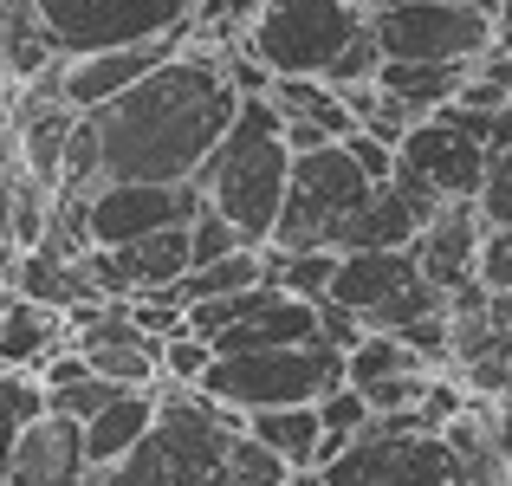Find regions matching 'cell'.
I'll list each match as a JSON object with an SVG mask.
<instances>
[{"instance_id": "cell-1", "label": "cell", "mask_w": 512, "mask_h": 486, "mask_svg": "<svg viewBox=\"0 0 512 486\" xmlns=\"http://www.w3.org/2000/svg\"><path fill=\"white\" fill-rule=\"evenodd\" d=\"M240 98L227 59L182 46L150 78L85 111L98 137V182H195L214 143L234 130Z\"/></svg>"}, {"instance_id": "cell-2", "label": "cell", "mask_w": 512, "mask_h": 486, "mask_svg": "<svg viewBox=\"0 0 512 486\" xmlns=\"http://www.w3.org/2000/svg\"><path fill=\"white\" fill-rule=\"evenodd\" d=\"M195 182L208 195V208H221L247 234V247L273 240L279 208H286V182H292V143H286V117L266 91L240 98L234 130L214 143V156L201 162Z\"/></svg>"}, {"instance_id": "cell-3", "label": "cell", "mask_w": 512, "mask_h": 486, "mask_svg": "<svg viewBox=\"0 0 512 486\" xmlns=\"http://www.w3.org/2000/svg\"><path fill=\"white\" fill-rule=\"evenodd\" d=\"M156 396H163L156 428L124 461L91 467L85 486H195V480H208V474L227 467V435L247 428V415L214 402V396H201V389H188V383H169V376H163Z\"/></svg>"}, {"instance_id": "cell-4", "label": "cell", "mask_w": 512, "mask_h": 486, "mask_svg": "<svg viewBox=\"0 0 512 486\" xmlns=\"http://www.w3.org/2000/svg\"><path fill=\"white\" fill-rule=\"evenodd\" d=\"M338 383H350V350L338 337H305V344H279V350H240V357H214L201 376V396L227 402V409L253 415V409H286V402H318Z\"/></svg>"}, {"instance_id": "cell-5", "label": "cell", "mask_w": 512, "mask_h": 486, "mask_svg": "<svg viewBox=\"0 0 512 486\" xmlns=\"http://www.w3.org/2000/svg\"><path fill=\"white\" fill-rule=\"evenodd\" d=\"M383 182L357 169V156L344 143H325V150H305L292 156V182H286V208H279V227L266 247L279 253H312V247H331L338 253V234L370 208V195Z\"/></svg>"}, {"instance_id": "cell-6", "label": "cell", "mask_w": 512, "mask_h": 486, "mask_svg": "<svg viewBox=\"0 0 512 486\" xmlns=\"http://www.w3.org/2000/svg\"><path fill=\"white\" fill-rule=\"evenodd\" d=\"M493 175V150L474 137L454 104H441L435 117H415V130L396 150V188L415 201L422 221H435L448 201H480Z\"/></svg>"}, {"instance_id": "cell-7", "label": "cell", "mask_w": 512, "mask_h": 486, "mask_svg": "<svg viewBox=\"0 0 512 486\" xmlns=\"http://www.w3.org/2000/svg\"><path fill=\"white\" fill-rule=\"evenodd\" d=\"M363 20L370 13L344 7V0H266L240 46L273 78H325L338 52L363 33Z\"/></svg>"}, {"instance_id": "cell-8", "label": "cell", "mask_w": 512, "mask_h": 486, "mask_svg": "<svg viewBox=\"0 0 512 486\" xmlns=\"http://www.w3.org/2000/svg\"><path fill=\"white\" fill-rule=\"evenodd\" d=\"M201 0H33L39 26H46L59 59H85L104 46H137V39H163L195 26Z\"/></svg>"}, {"instance_id": "cell-9", "label": "cell", "mask_w": 512, "mask_h": 486, "mask_svg": "<svg viewBox=\"0 0 512 486\" xmlns=\"http://www.w3.org/2000/svg\"><path fill=\"white\" fill-rule=\"evenodd\" d=\"M370 26L389 59H428L474 72L493 52V7H461V0H383Z\"/></svg>"}, {"instance_id": "cell-10", "label": "cell", "mask_w": 512, "mask_h": 486, "mask_svg": "<svg viewBox=\"0 0 512 486\" xmlns=\"http://www.w3.org/2000/svg\"><path fill=\"white\" fill-rule=\"evenodd\" d=\"M325 486H461L448 435H402L370 422L331 467H318Z\"/></svg>"}, {"instance_id": "cell-11", "label": "cell", "mask_w": 512, "mask_h": 486, "mask_svg": "<svg viewBox=\"0 0 512 486\" xmlns=\"http://www.w3.org/2000/svg\"><path fill=\"white\" fill-rule=\"evenodd\" d=\"M201 182H104L91 195V247H124V240L188 227L201 214Z\"/></svg>"}, {"instance_id": "cell-12", "label": "cell", "mask_w": 512, "mask_h": 486, "mask_svg": "<svg viewBox=\"0 0 512 486\" xmlns=\"http://www.w3.org/2000/svg\"><path fill=\"white\" fill-rule=\"evenodd\" d=\"M182 46H188V26L163 39H137V46H104V52H85V59H65V104L72 111H98L117 91H130L137 78H150L163 59H175Z\"/></svg>"}, {"instance_id": "cell-13", "label": "cell", "mask_w": 512, "mask_h": 486, "mask_svg": "<svg viewBox=\"0 0 512 486\" xmlns=\"http://www.w3.org/2000/svg\"><path fill=\"white\" fill-rule=\"evenodd\" d=\"M91 480V448H85V422L72 415H39L20 435L7 467V486H85Z\"/></svg>"}, {"instance_id": "cell-14", "label": "cell", "mask_w": 512, "mask_h": 486, "mask_svg": "<svg viewBox=\"0 0 512 486\" xmlns=\"http://www.w3.org/2000/svg\"><path fill=\"white\" fill-rule=\"evenodd\" d=\"M422 273V253L415 247H370V253H338V279H331V305H344V312L370 318L383 312L389 299H402V292L415 286Z\"/></svg>"}, {"instance_id": "cell-15", "label": "cell", "mask_w": 512, "mask_h": 486, "mask_svg": "<svg viewBox=\"0 0 512 486\" xmlns=\"http://www.w3.org/2000/svg\"><path fill=\"white\" fill-rule=\"evenodd\" d=\"M480 240H487V214H480V201H448V208L422 227V240H415L422 273L435 279L441 292L480 279Z\"/></svg>"}, {"instance_id": "cell-16", "label": "cell", "mask_w": 512, "mask_h": 486, "mask_svg": "<svg viewBox=\"0 0 512 486\" xmlns=\"http://www.w3.org/2000/svg\"><path fill=\"white\" fill-rule=\"evenodd\" d=\"M325 331V318H318V299H299V292L279 286L273 299L260 305V312H247L240 324H227L221 337H214V357H240V350H279V344H305V337Z\"/></svg>"}, {"instance_id": "cell-17", "label": "cell", "mask_w": 512, "mask_h": 486, "mask_svg": "<svg viewBox=\"0 0 512 486\" xmlns=\"http://www.w3.org/2000/svg\"><path fill=\"white\" fill-rule=\"evenodd\" d=\"M65 344H72V318L59 305H33L13 292V305L0 312V370H39Z\"/></svg>"}, {"instance_id": "cell-18", "label": "cell", "mask_w": 512, "mask_h": 486, "mask_svg": "<svg viewBox=\"0 0 512 486\" xmlns=\"http://www.w3.org/2000/svg\"><path fill=\"white\" fill-rule=\"evenodd\" d=\"M273 279V260H266V247H234V253H221V260H208V266H188L175 286L163 292H143V299H163V305H201V299H227V292H247V286H266Z\"/></svg>"}, {"instance_id": "cell-19", "label": "cell", "mask_w": 512, "mask_h": 486, "mask_svg": "<svg viewBox=\"0 0 512 486\" xmlns=\"http://www.w3.org/2000/svg\"><path fill=\"white\" fill-rule=\"evenodd\" d=\"M156 415H163V396H156V383H150V389H124V396H117L111 409H98V415L85 422L91 467L124 461V454H130V448H137V441L156 428Z\"/></svg>"}, {"instance_id": "cell-20", "label": "cell", "mask_w": 512, "mask_h": 486, "mask_svg": "<svg viewBox=\"0 0 512 486\" xmlns=\"http://www.w3.org/2000/svg\"><path fill=\"white\" fill-rule=\"evenodd\" d=\"M389 104H402L409 117H435L441 104H454V91L467 85V65H428V59H383L376 72Z\"/></svg>"}, {"instance_id": "cell-21", "label": "cell", "mask_w": 512, "mask_h": 486, "mask_svg": "<svg viewBox=\"0 0 512 486\" xmlns=\"http://www.w3.org/2000/svg\"><path fill=\"white\" fill-rule=\"evenodd\" d=\"M13 130H20V169L59 188V182H65V156H72L78 111H72V104H52V111L26 117V124H13Z\"/></svg>"}, {"instance_id": "cell-22", "label": "cell", "mask_w": 512, "mask_h": 486, "mask_svg": "<svg viewBox=\"0 0 512 486\" xmlns=\"http://www.w3.org/2000/svg\"><path fill=\"white\" fill-rule=\"evenodd\" d=\"M247 435H260L266 448H279L292 467H318V441H325V422H318V402H286V409H253Z\"/></svg>"}, {"instance_id": "cell-23", "label": "cell", "mask_w": 512, "mask_h": 486, "mask_svg": "<svg viewBox=\"0 0 512 486\" xmlns=\"http://www.w3.org/2000/svg\"><path fill=\"white\" fill-rule=\"evenodd\" d=\"M266 98L279 104V117L318 124V130H331L338 143L357 130V117L344 111V98H338V85H331V78H273V85H266Z\"/></svg>"}, {"instance_id": "cell-24", "label": "cell", "mask_w": 512, "mask_h": 486, "mask_svg": "<svg viewBox=\"0 0 512 486\" xmlns=\"http://www.w3.org/2000/svg\"><path fill=\"white\" fill-rule=\"evenodd\" d=\"M39 415H46V376L39 370H0V486H7L20 435L39 422Z\"/></svg>"}, {"instance_id": "cell-25", "label": "cell", "mask_w": 512, "mask_h": 486, "mask_svg": "<svg viewBox=\"0 0 512 486\" xmlns=\"http://www.w3.org/2000/svg\"><path fill=\"white\" fill-rule=\"evenodd\" d=\"M266 260H273V286L299 292V299H331V279H338V253L331 247H312V253L266 247Z\"/></svg>"}, {"instance_id": "cell-26", "label": "cell", "mask_w": 512, "mask_h": 486, "mask_svg": "<svg viewBox=\"0 0 512 486\" xmlns=\"http://www.w3.org/2000/svg\"><path fill=\"white\" fill-rule=\"evenodd\" d=\"M402 370H428L422 357H415L402 337H389V331H370L363 344H350V383L357 389H370V383H383V376H402Z\"/></svg>"}, {"instance_id": "cell-27", "label": "cell", "mask_w": 512, "mask_h": 486, "mask_svg": "<svg viewBox=\"0 0 512 486\" xmlns=\"http://www.w3.org/2000/svg\"><path fill=\"white\" fill-rule=\"evenodd\" d=\"M227 474H234L240 486H286L292 480V461L279 448H266L260 435L234 428V435H227Z\"/></svg>"}, {"instance_id": "cell-28", "label": "cell", "mask_w": 512, "mask_h": 486, "mask_svg": "<svg viewBox=\"0 0 512 486\" xmlns=\"http://www.w3.org/2000/svg\"><path fill=\"white\" fill-rule=\"evenodd\" d=\"M124 396V383H111V376H78V383H59V389H46V409L52 415H72V422H91L98 409H111V402Z\"/></svg>"}, {"instance_id": "cell-29", "label": "cell", "mask_w": 512, "mask_h": 486, "mask_svg": "<svg viewBox=\"0 0 512 486\" xmlns=\"http://www.w3.org/2000/svg\"><path fill=\"white\" fill-rule=\"evenodd\" d=\"M383 59H389V52H383V39H376V26L363 20V33H357V39H350V46L338 52V65H331L325 78H331V85H376Z\"/></svg>"}, {"instance_id": "cell-30", "label": "cell", "mask_w": 512, "mask_h": 486, "mask_svg": "<svg viewBox=\"0 0 512 486\" xmlns=\"http://www.w3.org/2000/svg\"><path fill=\"white\" fill-rule=\"evenodd\" d=\"M188 247H195V266H208V260H221V253L247 247V234H240L221 208H208V201H201V214L188 221Z\"/></svg>"}, {"instance_id": "cell-31", "label": "cell", "mask_w": 512, "mask_h": 486, "mask_svg": "<svg viewBox=\"0 0 512 486\" xmlns=\"http://www.w3.org/2000/svg\"><path fill=\"white\" fill-rule=\"evenodd\" d=\"M208 363H214V344L201 331H188V324L163 344V376H169V383H188V389H195L201 376H208Z\"/></svg>"}, {"instance_id": "cell-32", "label": "cell", "mask_w": 512, "mask_h": 486, "mask_svg": "<svg viewBox=\"0 0 512 486\" xmlns=\"http://www.w3.org/2000/svg\"><path fill=\"white\" fill-rule=\"evenodd\" d=\"M318 422H325L331 435H363V428H370V402H363V389L338 383L331 396H318Z\"/></svg>"}, {"instance_id": "cell-33", "label": "cell", "mask_w": 512, "mask_h": 486, "mask_svg": "<svg viewBox=\"0 0 512 486\" xmlns=\"http://www.w3.org/2000/svg\"><path fill=\"white\" fill-rule=\"evenodd\" d=\"M480 279L493 292H512V221H487V240H480Z\"/></svg>"}, {"instance_id": "cell-34", "label": "cell", "mask_w": 512, "mask_h": 486, "mask_svg": "<svg viewBox=\"0 0 512 486\" xmlns=\"http://www.w3.org/2000/svg\"><path fill=\"white\" fill-rule=\"evenodd\" d=\"M344 150L350 156H357V169L363 175H370V182H396V143H383V137H370V130H350V137H344Z\"/></svg>"}, {"instance_id": "cell-35", "label": "cell", "mask_w": 512, "mask_h": 486, "mask_svg": "<svg viewBox=\"0 0 512 486\" xmlns=\"http://www.w3.org/2000/svg\"><path fill=\"white\" fill-rule=\"evenodd\" d=\"M480 214H487V221H512V150L493 156V175H487V195H480Z\"/></svg>"}, {"instance_id": "cell-36", "label": "cell", "mask_w": 512, "mask_h": 486, "mask_svg": "<svg viewBox=\"0 0 512 486\" xmlns=\"http://www.w3.org/2000/svg\"><path fill=\"white\" fill-rule=\"evenodd\" d=\"M493 46L512 52V0H493Z\"/></svg>"}, {"instance_id": "cell-37", "label": "cell", "mask_w": 512, "mask_h": 486, "mask_svg": "<svg viewBox=\"0 0 512 486\" xmlns=\"http://www.w3.org/2000/svg\"><path fill=\"white\" fill-rule=\"evenodd\" d=\"M13 305V279H7V266H0V312Z\"/></svg>"}, {"instance_id": "cell-38", "label": "cell", "mask_w": 512, "mask_h": 486, "mask_svg": "<svg viewBox=\"0 0 512 486\" xmlns=\"http://www.w3.org/2000/svg\"><path fill=\"white\" fill-rule=\"evenodd\" d=\"M195 486H240V480H234V474L221 467V474H208V480H195Z\"/></svg>"}, {"instance_id": "cell-39", "label": "cell", "mask_w": 512, "mask_h": 486, "mask_svg": "<svg viewBox=\"0 0 512 486\" xmlns=\"http://www.w3.org/2000/svg\"><path fill=\"white\" fill-rule=\"evenodd\" d=\"M344 7H357V13H376V7H383V0H344Z\"/></svg>"}, {"instance_id": "cell-40", "label": "cell", "mask_w": 512, "mask_h": 486, "mask_svg": "<svg viewBox=\"0 0 512 486\" xmlns=\"http://www.w3.org/2000/svg\"><path fill=\"white\" fill-rule=\"evenodd\" d=\"M461 7H493V0H461Z\"/></svg>"}]
</instances>
